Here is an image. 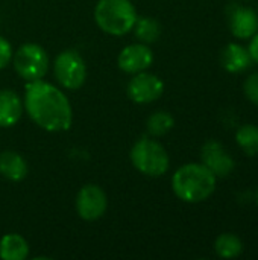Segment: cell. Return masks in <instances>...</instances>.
I'll return each instance as SVG.
<instances>
[{"label":"cell","instance_id":"6da1fadb","mask_svg":"<svg viewBox=\"0 0 258 260\" xmlns=\"http://www.w3.org/2000/svg\"><path fill=\"white\" fill-rule=\"evenodd\" d=\"M23 105L29 117L44 131L62 133L71 126L73 111L67 96L43 79L27 82Z\"/></svg>","mask_w":258,"mask_h":260},{"label":"cell","instance_id":"7a4b0ae2","mask_svg":"<svg viewBox=\"0 0 258 260\" xmlns=\"http://www.w3.org/2000/svg\"><path fill=\"white\" fill-rule=\"evenodd\" d=\"M217 178L202 163H187L175 171L172 190L184 203L198 204L207 201L216 190Z\"/></svg>","mask_w":258,"mask_h":260},{"label":"cell","instance_id":"3957f363","mask_svg":"<svg viewBox=\"0 0 258 260\" xmlns=\"http://www.w3.org/2000/svg\"><path fill=\"white\" fill-rule=\"evenodd\" d=\"M137 18L131 0H99L94 8V20L99 29L114 37L131 32Z\"/></svg>","mask_w":258,"mask_h":260},{"label":"cell","instance_id":"277c9868","mask_svg":"<svg viewBox=\"0 0 258 260\" xmlns=\"http://www.w3.org/2000/svg\"><path fill=\"white\" fill-rule=\"evenodd\" d=\"M129 157L138 172L152 178L164 175L170 166V158L164 146L160 142L148 137H141L134 143Z\"/></svg>","mask_w":258,"mask_h":260},{"label":"cell","instance_id":"5b68a950","mask_svg":"<svg viewBox=\"0 0 258 260\" xmlns=\"http://www.w3.org/2000/svg\"><path fill=\"white\" fill-rule=\"evenodd\" d=\"M12 62L17 75L27 82L43 79L49 70V55L35 43L20 46L12 55Z\"/></svg>","mask_w":258,"mask_h":260},{"label":"cell","instance_id":"8992f818","mask_svg":"<svg viewBox=\"0 0 258 260\" xmlns=\"http://www.w3.org/2000/svg\"><path fill=\"white\" fill-rule=\"evenodd\" d=\"M56 81L67 90H78L87 79V66L84 58L73 49L61 52L53 62Z\"/></svg>","mask_w":258,"mask_h":260},{"label":"cell","instance_id":"52a82bcc","mask_svg":"<svg viewBox=\"0 0 258 260\" xmlns=\"http://www.w3.org/2000/svg\"><path fill=\"white\" fill-rule=\"evenodd\" d=\"M164 93V82L154 73L140 72L128 84V96L132 102L146 105L160 99Z\"/></svg>","mask_w":258,"mask_h":260},{"label":"cell","instance_id":"ba28073f","mask_svg":"<svg viewBox=\"0 0 258 260\" xmlns=\"http://www.w3.org/2000/svg\"><path fill=\"white\" fill-rule=\"evenodd\" d=\"M201 160L216 178H227L236 169V161L225 146L217 140H207L201 148Z\"/></svg>","mask_w":258,"mask_h":260},{"label":"cell","instance_id":"9c48e42d","mask_svg":"<svg viewBox=\"0 0 258 260\" xmlns=\"http://www.w3.org/2000/svg\"><path fill=\"white\" fill-rule=\"evenodd\" d=\"M108 200L97 184H85L76 197V212L84 221H97L106 212Z\"/></svg>","mask_w":258,"mask_h":260},{"label":"cell","instance_id":"30bf717a","mask_svg":"<svg viewBox=\"0 0 258 260\" xmlns=\"http://www.w3.org/2000/svg\"><path fill=\"white\" fill-rule=\"evenodd\" d=\"M227 20L233 37L237 40H249L258 32V14L249 6L230 3L227 8Z\"/></svg>","mask_w":258,"mask_h":260},{"label":"cell","instance_id":"8fae6325","mask_svg":"<svg viewBox=\"0 0 258 260\" xmlns=\"http://www.w3.org/2000/svg\"><path fill=\"white\" fill-rule=\"evenodd\" d=\"M119 69L125 73H140L148 70L154 62V52L144 43H135L126 46L119 55Z\"/></svg>","mask_w":258,"mask_h":260},{"label":"cell","instance_id":"7c38bea8","mask_svg":"<svg viewBox=\"0 0 258 260\" xmlns=\"http://www.w3.org/2000/svg\"><path fill=\"white\" fill-rule=\"evenodd\" d=\"M220 64L228 73H243L254 64V61L248 47L239 43H230L220 52Z\"/></svg>","mask_w":258,"mask_h":260},{"label":"cell","instance_id":"4fadbf2b","mask_svg":"<svg viewBox=\"0 0 258 260\" xmlns=\"http://www.w3.org/2000/svg\"><path fill=\"white\" fill-rule=\"evenodd\" d=\"M23 110V101L17 93L9 88L0 90V128L14 126L20 120Z\"/></svg>","mask_w":258,"mask_h":260},{"label":"cell","instance_id":"5bb4252c","mask_svg":"<svg viewBox=\"0 0 258 260\" xmlns=\"http://www.w3.org/2000/svg\"><path fill=\"white\" fill-rule=\"evenodd\" d=\"M0 174L9 181H21L27 177V163L20 154L3 151L0 152Z\"/></svg>","mask_w":258,"mask_h":260},{"label":"cell","instance_id":"9a60e30c","mask_svg":"<svg viewBox=\"0 0 258 260\" xmlns=\"http://www.w3.org/2000/svg\"><path fill=\"white\" fill-rule=\"evenodd\" d=\"M29 256V244L17 233H8L0 241V257L3 260H23Z\"/></svg>","mask_w":258,"mask_h":260},{"label":"cell","instance_id":"2e32d148","mask_svg":"<svg viewBox=\"0 0 258 260\" xmlns=\"http://www.w3.org/2000/svg\"><path fill=\"white\" fill-rule=\"evenodd\" d=\"M214 251L222 259H236L243 253V241L236 233H222L214 241Z\"/></svg>","mask_w":258,"mask_h":260},{"label":"cell","instance_id":"e0dca14e","mask_svg":"<svg viewBox=\"0 0 258 260\" xmlns=\"http://www.w3.org/2000/svg\"><path fill=\"white\" fill-rule=\"evenodd\" d=\"M236 142L246 155H258V125L245 123L239 126L236 131Z\"/></svg>","mask_w":258,"mask_h":260},{"label":"cell","instance_id":"ac0fdd59","mask_svg":"<svg viewBox=\"0 0 258 260\" xmlns=\"http://www.w3.org/2000/svg\"><path fill=\"white\" fill-rule=\"evenodd\" d=\"M132 30H134L135 37L138 38V41H141L144 44H151L160 38L161 24L152 17H140V18H137Z\"/></svg>","mask_w":258,"mask_h":260},{"label":"cell","instance_id":"d6986e66","mask_svg":"<svg viewBox=\"0 0 258 260\" xmlns=\"http://www.w3.org/2000/svg\"><path fill=\"white\" fill-rule=\"evenodd\" d=\"M173 126H175L173 116L169 111H164V110L155 111L146 120V129L154 137H161V136L167 134Z\"/></svg>","mask_w":258,"mask_h":260},{"label":"cell","instance_id":"ffe728a7","mask_svg":"<svg viewBox=\"0 0 258 260\" xmlns=\"http://www.w3.org/2000/svg\"><path fill=\"white\" fill-rule=\"evenodd\" d=\"M243 93H245L246 99L252 105L258 107V72L251 73L245 79V82H243Z\"/></svg>","mask_w":258,"mask_h":260},{"label":"cell","instance_id":"44dd1931","mask_svg":"<svg viewBox=\"0 0 258 260\" xmlns=\"http://www.w3.org/2000/svg\"><path fill=\"white\" fill-rule=\"evenodd\" d=\"M12 46L9 44V41L3 37H0V70L5 69L11 61H12Z\"/></svg>","mask_w":258,"mask_h":260},{"label":"cell","instance_id":"7402d4cb","mask_svg":"<svg viewBox=\"0 0 258 260\" xmlns=\"http://www.w3.org/2000/svg\"><path fill=\"white\" fill-rule=\"evenodd\" d=\"M249 40H251V41H249L248 50H249V53H251L252 61H254L255 64H258V32L254 37H251Z\"/></svg>","mask_w":258,"mask_h":260},{"label":"cell","instance_id":"603a6c76","mask_svg":"<svg viewBox=\"0 0 258 260\" xmlns=\"http://www.w3.org/2000/svg\"><path fill=\"white\" fill-rule=\"evenodd\" d=\"M255 201H257V206H258V190H257V193H255Z\"/></svg>","mask_w":258,"mask_h":260}]
</instances>
